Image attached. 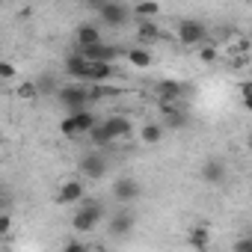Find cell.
Here are the masks:
<instances>
[{"label": "cell", "mask_w": 252, "mask_h": 252, "mask_svg": "<svg viewBox=\"0 0 252 252\" xmlns=\"http://www.w3.org/2000/svg\"><path fill=\"white\" fill-rule=\"evenodd\" d=\"M101 119L89 110V107H83V110H74V113H68L63 122H60V134L63 137H89V131L95 128Z\"/></svg>", "instance_id": "6da1fadb"}, {"label": "cell", "mask_w": 252, "mask_h": 252, "mask_svg": "<svg viewBox=\"0 0 252 252\" xmlns=\"http://www.w3.org/2000/svg\"><path fill=\"white\" fill-rule=\"evenodd\" d=\"M101 217H104V205L95 202V199H86V202L71 214V228H74L77 234H86V231L98 228Z\"/></svg>", "instance_id": "7a4b0ae2"}, {"label": "cell", "mask_w": 252, "mask_h": 252, "mask_svg": "<svg viewBox=\"0 0 252 252\" xmlns=\"http://www.w3.org/2000/svg\"><path fill=\"white\" fill-rule=\"evenodd\" d=\"M95 15L107 27H125L134 18V9L128 3H122V0H104L101 6H95Z\"/></svg>", "instance_id": "3957f363"}, {"label": "cell", "mask_w": 252, "mask_h": 252, "mask_svg": "<svg viewBox=\"0 0 252 252\" xmlns=\"http://www.w3.org/2000/svg\"><path fill=\"white\" fill-rule=\"evenodd\" d=\"M57 101H60L68 113L83 110V107H89V104H92V101H89V86H83V80L63 83V86L57 89Z\"/></svg>", "instance_id": "277c9868"}, {"label": "cell", "mask_w": 252, "mask_h": 252, "mask_svg": "<svg viewBox=\"0 0 252 252\" xmlns=\"http://www.w3.org/2000/svg\"><path fill=\"white\" fill-rule=\"evenodd\" d=\"M199 178H202L208 187H222V184L228 181V166H225V160L217 158V155L205 158L202 166H199Z\"/></svg>", "instance_id": "5b68a950"}, {"label": "cell", "mask_w": 252, "mask_h": 252, "mask_svg": "<svg viewBox=\"0 0 252 252\" xmlns=\"http://www.w3.org/2000/svg\"><path fill=\"white\" fill-rule=\"evenodd\" d=\"M175 36H178L181 45L196 48V45H205V42H208V27H205L202 21H196V18H184V21L178 24Z\"/></svg>", "instance_id": "8992f818"}, {"label": "cell", "mask_w": 252, "mask_h": 252, "mask_svg": "<svg viewBox=\"0 0 252 252\" xmlns=\"http://www.w3.org/2000/svg\"><path fill=\"white\" fill-rule=\"evenodd\" d=\"M107 169H110V163H107V158L101 155V149L86 152V155L80 158V175L89 178V181H101V178L107 175Z\"/></svg>", "instance_id": "52a82bcc"}, {"label": "cell", "mask_w": 252, "mask_h": 252, "mask_svg": "<svg viewBox=\"0 0 252 252\" xmlns=\"http://www.w3.org/2000/svg\"><path fill=\"white\" fill-rule=\"evenodd\" d=\"M110 193H113V199H116L119 205H131V202H137V199L143 196V184H140L137 178H116Z\"/></svg>", "instance_id": "ba28073f"}, {"label": "cell", "mask_w": 252, "mask_h": 252, "mask_svg": "<svg viewBox=\"0 0 252 252\" xmlns=\"http://www.w3.org/2000/svg\"><path fill=\"white\" fill-rule=\"evenodd\" d=\"M86 60H92V63H116L125 51L119 48V45H107V42H98V45H89V48H77Z\"/></svg>", "instance_id": "9c48e42d"}, {"label": "cell", "mask_w": 252, "mask_h": 252, "mask_svg": "<svg viewBox=\"0 0 252 252\" xmlns=\"http://www.w3.org/2000/svg\"><path fill=\"white\" fill-rule=\"evenodd\" d=\"M134 225H137V217H134V211L122 208L119 214H113V217H110V222H107V231H110V237H128V234L134 231Z\"/></svg>", "instance_id": "30bf717a"}, {"label": "cell", "mask_w": 252, "mask_h": 252, "mask_svg": "<svg viewBox=\"0 0 252 252\" xmlns=\"http://www.w3.org/2000/svg\"><path fill=\"white\" fill-rule=\"evenodd\" d=\"M83 196H86V190H83V181H77V178H68V181H63V184H60L57 205H77V202H83Z\"/></svg>", "instance_id": "8fae6325"}, {"label": "cell", "mask_w": 252, "mask_h": 252, "mask_svg": "<svg viewBox=\"0 0 252 252\" xmlns=\"http://www.w3.org/2000/svg\"><path fill=\"white\" fill-rule=\"evenodd\" d=\"M104 128L113 134V140H128L134 134V125L128 116H107L104 119Z\"/></svg>", "instance_id": "7c38bea8"}, {"label": "cell", "mask_w": 252, "mask_h": 252, "mask_svg": "<svg viewBox=\"0 0 252 252\" xmlns=\"http://www.w3.org/2000/svg\"><path fill=\"white\" fill-rule=\"evenodd\" d=\"M74 42H77V48H89V45H98V42H104V39H101V27H98L95 21H86V24H80V27L74 30Z\"/></svg>", "instance_id": "4fadbf2b"}, {"label": "cell", "mask_w": 252, "mask_h": 252, "mask_svg": "<svg viewBox=\"0 0 252 252\" xmlns=\"http://www.w3.org/2000/svg\"><path fill=\"white\" fill-rule=\"evenodd\" d=\"M113 74H116L113 63H92V60H89V68H86V74H83V83H107Z\"/></svg>", "instance_id": "5bb4252c"}, {"label": "cell", "mask_w": 252, "mask_h": 252, "mask_svg": "<svg viewBox=\"0 0 252 252\" xmlns=\"http://www.w3.org/2000/svg\"><path fill=\"white\" fill-rule=\"evenodd\" d=\"M187 92H193V89H187V83H178V80H163V83L158 86L160 101H181Z\"/></svg>", "instance_id": "9a60e30c"}, {"label": "cell", "mask_w": 252, "mask_h": 252, "mask_svg": "<svg viewBox=\"0 0 252 252\" xmlns=\"http://www.w3.org/2000/svg\"><path fill=\"white\" fill-rule=\"evenodd\" d=\"M187 125H190V110L175 107V110L163 113V128H166V131H184Z\"/></svg>", "instance_id": "2e32d148"}, {"label": "cell", "mask_w": 252, "mask_h": 252, "mask_svg": "<svg viewBox=\"0 0 252 252\" xmlns=\"http://www.w3.org/2000/svg\"><path fill=\"white\" fill-rule=\"evenodd\" d=\"M86 68H89V60L77 51V54H68L65 57V71H68V77L71 80H83V74H86Z\"/></svg>", "instance_id": "e0dca14e"}, {"label": "cell", "mask_w": 252, "mask_h": 252, "mask_svg": "<svg viewBox=\"0 0 252 252\" xmlns=\"http://www.w3.org/2000/svg\"><path fill=\"white\" fill-rule=\"evenodd\" d=\"M163 137H166L163 122H160V125H158V122H149V125H143V131H140V140H143L146 146H158Z\"/></svg>", "instance_id": "ac0fdd59"}, {"label": "cell", "mask_w": 252, "mask_h": 252, "mask_svg": "<svg viewBox=\"0 0 252 252\" xmlns=\"http://www.w3.org/2000/svg\"><path fill=\"white\" fill-rule=\"evenodd\" d=\"M137 39H140V42H146V45H152V42H158V39H160V27L155 24V18H140Z\"/></svg>", "instance_id": "d6986e66"}, {"label": "cell", "mask_w": 252, "mask_h": 252, "mask_svg": "<svg viewBox=\"0 0 252 252\" xmlns=\"http://www.w3.org/2000/svg\"><path fill=\"white\" fill-rule=\"evenodd\" d=\"M89 140H92V146H95V149H107V146H113V143H116V140H113V134L104 128V122H98L95 128L89 131Z\"/></svg>", "instance_id": "ffe728a7"}, {"label": "cell", "mask_w": 252, "mask_h": 252, "mask_svg": "<svg viewBox=\"0 0 252 252\" xmlns=\"http://www.w3.org/2000/svg\"><path fill=\"white\" fill-rule=\"evenodd\" d=\"M125 60H128L134 68H149L152 65V54L146 48H131V51H125Z\"/></svg>", "instance_id": "44dd1931"}, {"label": "cell", "mask_w": 252, "mask_h": 252, "mask_svg": "<svg viewBox=\"0 0 252 252\" xmlns=\"http://www.w3.org/2000/svg\"><path fill=\"white\" fill-rule=\"evenodd\" d=\"M187 243H190L193 249H208V243H211V231H208L205 225H196V228H190Z\"/></svg>", "instance_id": "7402d4cb"}, {"label": "cell", "mask_w": 252, "mask_h": 252, "mask_svg": "<svg viewBox=\"0 0 252 252\" xmlns=\"http://www.w3.org/2000/svg\"><path fill=\"white\" fill-rule=\"evenodd\" d=\"M36 86H39V92H42V95H57V89H60L63 83H60L51 71H45V74H39V77H36Z\"/></svg>", "instance_id": "603a6c76"}, {"label": "cell", "mask_w": 252, "mask_h": 252, "mask_svg": "<svg viewBox=\"0 0 252 252\" xmlns=\"http://www.w3.org/2000/svg\"><path fill=\"white\" fill-rule=\"evenodd\" d=\"M134 15H140V18H155V15H160V3H158V0H140V3L134 6Z\"/></svg>", "instance_id": "cb8c5ba5"}, {"label": "cell", "mask_w": 252, "mask_h": 252, "mask_svg": "<svg viewBox=\"0 0 252 252\" xmlns=\"http://www.w3.org/2000/svg\"><path fill=\"white\" fill-rule=\"evenodd\" d=\"M15 92H18V98H21V101H36V98L42 95V92H39V86H36V80H27V83H21Z\"/></svg>", "instance_id": "d4e9b609"}, {"label": "cell", "mask_w": 252, "mask_h": 252, "mask_svg": "<svg viewBox=\"0 0 252 252\" xmlns=\"http://www.w3.org/2000/svg\"><path fill=\"white\" fill-rule=\"evenodd\" d=\"M199 60H202L205 65H214V63H217V48H214V45H202Z\"/></svg>", "instance_id": "484cf974"}, {"label": "cell", "mask_w": 252, "mask_h": 252, "mask_svg": "<svg viewBox=\"0 0 252 252\" xmlns=\"http://www.w3.org/2000/svg\"><path fill=\"white\" fill-rule=\"evenodd\" d=\"M0 77H3V80H15V65L12 63H0Z\"/></svg>", "instance_id": "4316f807"}, {"label": "cell", "mask_w": 252, "mask_h": 252, "mask_svg": "<svg viewBox=\"0 0 252 252\" xmlns=\"http://www.w3.org/2000/svg\"><path fill=\"white\" fill-rule=\"evenodd\" d=\"M12 228V217H9V211H3L0 214V234H6Z\"/></svg>", "instance_id": "83f0119b"}, {"label": "cell", "mask_w": 252, "mask_h": 252, "mask_svg": "<svg viewBox=\"0 0 252 252\" xmlns=\"http://www.w3.org/2000/svg\"><path fill=\"white\" fill-rule=\"evenodd\" d=\"M234 249H237V252H252V237H240V240H234Z\"/></svg>", "instance_id": "f1b7e54d"}, {"label": "cell", "mask_w": 252, "mask_h": 252, "mask_svg": "<svg viewBox=\"0 0 252 252\" xmlns=\"http://www.w3.org/2000/svg\"><path fill=\"white\" fill-rule=\"evenodd\" d=\"M63 249H68V252H83V249H86V243H80V240H65V243H63Z\"/></svg>", "instance_id": "f546056e"}, {"label": "cell", "mask_w": 252, "mask_h": 252, "mask_svg": "<svg viewBox=\"0 0 252 252\" xmlns=\"http://www.w3.org/2000/svg\"><path fill=\"white\" fill-rule=\"evenodd\" d=\"M240 95H252V80H243L240 83Z\"/></svg>", "instance_id": "4dcf8cb0"}, {"label": "cell", "mask_w": 252, "mask_h": 252, "mask_svg": "<svg viewBox=\"0 0 252 252\" xmlns=\"http://www.w3.org/2000/svg\"><path fill=\"white\" fill-rule=\"evenodd\" d=\"M243 110L252 113V95H243Z\"/></svg>", "instance_id": "1f68e13d"}, {"label": "cell", "mask_w": 252, "mask_h": 252, "mask_svg": "<svg viewBox=\"0 0 252 252\" xmlns=\"http://www.w3.org/2000/svg\"><path fill=\"white\" fill-rule=\"evenodd\" d=\"M80 3H83V6H92V9H95V6H101V3H104V0H80Z\"/></svg>", "instance_id": "d6a6232c"}, {"label": "cell", "mask_w": 252, "mask_h": 252, "mask_svg": "<svg viewBox=\"0 0 252 252\" xmlns=\"http://www.w3.org/2000/svg\"><path fill=\"white\" fill-rule=\"evenodd\" d=\"M246 146H249V152H252V134H249V140H246Z\"/></svg>", "instance_id": "836d02e7"}]
</instances>
